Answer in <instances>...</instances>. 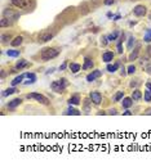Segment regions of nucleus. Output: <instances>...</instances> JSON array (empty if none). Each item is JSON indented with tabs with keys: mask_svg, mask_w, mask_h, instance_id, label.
<instances>
[{
	"mask_svg": "<svg viewBox=\"0 0 151 167\" xmlns=\"http://www.w3.org/2000/svg\"><path fill=\"white\" fill-rule=\"evenodd\" d=\"M60 54V50L58 49H54V48H45L42 50V59L43 61H50V59L56 58V57Z\"/></svg>",
	"mask_w": 151,
	"mask_h": 167,
	"instance_id": "f257e3e1",
	"label": "nucleus"
},
{
	"mask_svg": "<svg viewBox=\"0 0 151 167\" xmlns=\"http://www.w3.org/2000/svg\"><path fill=\"white\" fill-rule=\"evenodd\" d=\"M66 86H67V82H66L65 79L58 80V81H54V82H52V85H50V87L53 89V91H56V92H62L63 90L66 89Z\"/></svg>",
	"mask_w": 151,
	"mask_h": 167,
	"instance_id": "f03ea898",
	"label": "nucleus"
},
{
	"mask_svg": "<svg viewBox=\"0 0 151 167\" xmlns=\"http://www.w3.org/2000/svg\"><path fill=\"white\" fill-rule=\"evenodd\" d=\"M12 4L16 5L17 8H21V9H29L34 5L32 0H12Z\"/></svg>",
	"mask_w": 151,
	"mask_h": 167,
	"instance_id": "7ed1b4c3",
	"label": "nucleus"
},
{
	"mask_svg": "<svg viewBox=\"0 0 151 167\" xmlns=\"http://www.w3.org/2000/svg\"><path fill=\"white\" fill-rule=\"evenodd\" d=\"M27 98H29V99L38 100V102H40L42 104H49V100H48L47 98L44 96V95L38 94V92H32V94H29V95H27Z\"/></svg>",
	"mask_w": 151,
	"mask_h": 167,
	"instance_id": "20e7f679",
	"label": "nucleus"
},
{
	"mask_svg": "<svg viewBox=\"0 0 151 167\" xmlns=\"http://www.w3.org/2000/svg\"><path fill=\"white\" fill-rule=\"evenodd\" d=\"M89 98H91V100L94 103V104H99V103L102 102V95H101V92H98V91L91 92Z\"/></svg>",
	"mask_w": 151,
	"mask_h": 167,
	"instance_id": "39448f33",
	"label": "nucleus"
},
{
	"mask_svg": "<svg viewBox=\"0 0 151 167\" xmlns=\"http://www.w3.org/2000/svg\"><path fill=\"white\" fill-rule=\"evenodd\" d=\"M133 13H134L137 17H142V15L146 14V7H143V5H137V7L133 9Z\"/></svg>",
	"mask_w": 151,
	"mask_h": 167,
	"instance_id": "423d86ee",
	"label": "nucleus"
},
{
	"mask_svg": "<svg viewBox=\"0 0 151 167\" xmlns=\"http://www.w3.org/2000/svg\"><path fill=\"white\" fill-rule=\"evenodd\" d=\"M101 71H98V69H97V71H93L92 72V73H89L88 76H87V81L88 82H92V81H94V80L96 79H98V77H101Z\"/></svg>",
	"mask_w": 151,
	"mask_h": 167,
	"instance_id": "0eeeda50",
	"label": "nucleus"
},
{
	"mask_svg": "<svg viewBox=\"0 0 151 167\" xmlns=\"http://www.w3.org/2000/svg\"><path fill=\"white\" fill-rule=\"evenodd\" d=\"M4 17L8 18V19H17L18 18V13H14L9 9H5L4 10Z\"/></svg>",
	"mask_w": 151,
	"mask_h": 167,
	"instance_id": "6e6552de",
	"label": "nucleus"
},
{
	"mask_svg": "<svg viewBox=\"0 0 151 167\" xmlns=\"http://www.w3.org/2000/svg\"><path fill=\"white\" fill-rule=\"evenodd\" d=\"M52 37H53V33L44 32V33H42V35L39 36V41H40V43H47V41H49Z\"/></svg>",
	"mask_w": 151,
	"mask_h": 167,
	"instance_id": "1a4fd4ad",
	"label": "nucleus"
},
{
	"mask_svg": "<svg viewBox=\"0 0 151 167\" xmlns=\"http://www.w3.org/2000/svg\"><path fill=\"white\" fill-rule=\"evenodd\" d=\"M102 59H103V62L109 63V62H111L112 59H114V53H111V51H106V53H103V55H102Z\"/></svg>",
	"mask_w": 151,
	"mask_h": 167,
	"instance_id": "9d476101",
	"label": "nucleus"
},
{
	"mask_svg": "<svg viewBox=\"0 0 151 167\" xmlns=\"http://www.w3.org/2000/svg\"><path fill=\"white\" fill-rule=\"evenodd\" d=\"M21 102H22V100L19 99V98H17V99H13L12 102L8 103V108H11V109H14L16 107H18V105L21 104Z\"/></svg>",
	"mask_w": 151,
	"mask_h": 167,
	"instance_id": "9b49d317",
	"label": "nucleus"
},
{
	"mask_svg": "<svg viewBox=\"0 0 151 167\" xmlns=\"http://www.w3.org/2000/svg\"><path fill=\"white\" fill-rule=\"evenodd\" d=\"M26 77V75H19V76H17L16 79L12 81V86H16V85H18V84H21L22 81H23V79Z\"/></svg>",
	"mask_w": 151,
	"mask_h": 167,
	"instance_id": "f8f14e48",
	"label": "nucleus"
},
{
	"mask_svg": "<svg viewBox=\"0 0 151 167\" xmlns=\"http://www.w3.org/2000/svg\"><path fill=\"white\" fill-rule=\"evenodd\" d=\"M68 104H70V105H78V104H80V98H79L78 95L70 98V99H68Z\"/></svg>",
	"mask_w": 151,
	"mask_h": 167,
	"instance_id": "ddd939ff",
	"label": "nucleus"
},
{
	"mask_svg": "<svg viewBox=\"0 0 151 167\" xmlns=\"http://www.w3.org/2000/svg\"><path fill=\"white\" fill-rule=\"evenodd\" d=\"M132 98H124V99H123V102H121V104H123V107L124 108H129L130 105L133 104V102H132Z\"/></svg>",
	"mask_w": 151,
	"mask_h": 167,
	"instance_id": "4468645a",
	"label": "nucleus"
},
{
	"mask_svg": "<svg viewBox=\"0 0 151 167\" xmlns=\"http://www.w3.org/2000/svg\"><path fill=\"white\" fill-rule=\"evenodd\" d=\"M80 64H78V63H71L70 64V69H71V72H74V73H76V72H79L80 71Z\"/></svg>",
	"mask_w": 151,
	"mask_h": 167,
	"instance_id": "2eb2a0df",
	"label": "nucleus"
},
{
	"mask_svg": "<svg viewBox=\"0 0 151 167\" xmlns=\"http://www.w3.org/2000/svg\"><path fill=\"white\" fill-rule=\"evenodd\" d=\"M141 98H142V92L140 91V90H134L132 94V99L133 100H140Z\"/></svg>",
	"mask_w": 151,
	"mask_h": 167,
	"instance_id": "dca6fc26",
	"label": "nucleus"
},
{
	"mask_svg": "<svg viewBox=\"0 0 151 167\" xmlns=\"http://www.w3.org/2000/svg\"><path fill=\"white\" fill-rule=\"evenodd\" d=\"M22 41H23V37H22V36H17V37L12 41V45H13V46H18V45H21V44H22Z\"/></svg>",
	"mask_w": 151,
	"mask_h": 167,
	"instance_id": "f3484780",
	"label": "nucleus"
},
{
	"mask_svg": "<svg viewBox=\"0 0 151 167\" xmlns=\"http://www.w3.org/2000/svg\"><path fill=\"white\" fill-rule=\"evenodd\" d=\"M12 25V21H9L8 18H1V19H0V26H1V27H5V26H11Z\"/></svg>",
	"mask_w": 151,
	"mask_h": 167,
	"instance_id": "a211bd4d",
	"label": "nucleus"
},
{
	"mask_svg": "<svg viewBox=\"0 0 151 167\" xmlns=\"http://www.w3.org/2000/svg\"><path fill=\"white\" fill-rule=\"evenodd\" d=\"M66 114H74V116H80V110L75 109V108H68L67 112H66Z\"/></svg>",
	"mask_w": 151,
	"mask_h": 167,
	"instance_id": "6ab92c4d",
	"label": "nucleus"
},
{
	"mask_svg": "<svg viewBox=\"0 0 151 167\" xmlns=\"http://www.w3.org/2000/svg\"><path fill=\"white\" fill-rule=\"evenodd\" d=\"M26 77H29V81H27L26 84H34V82L36 81V76H35L34 73H26Z\"/></svg>",
	"mask_w": 151,
	"mask_h": 167,
	"instance_id": "aec40b11",
	"label": "nucleus"
},
{
	"mask_svg": "<svg viewBox=\"0 0 151 167\" xmlns=\"http://www.w3.org/2000/svg\"><path fill=\"white\" fill-rule=\"evenodd\" d=\"M93 62L91 61V59H88L87 58L85 59V63H84V66H83V69H89V68H92V67H93Z\"/></svg>",
	"mask_w": 151,
	"mask_h": 167,
	"instance_id": "412c9836",
	"label": "nucleus"
},
{
	"mask_svg": "<svg viewBox=\"0 0 151 167\" xmlns=\"http://www.w3.org/2000/svg\"><path fill=\"white\" fill-rule=\"evenodd\" d=\"M117 68H119V63L109 64V66H107V71H109V72H115Z\"/></svg>",
	"mask_w": 151,
	"mask_h": 167,
	"instance_id": "4be33fe9",
	"label": "nucleus"
},
{
	"mask_svg": "<svg viewBox=\"0 0 151 167\" xmlns=\"http://www.w3.org/2000/svg\"><path fill=\"white\" fill-rule=\"evenodd\" d=\"M26 66H27V61L22 59V61H19L18 63L16 64V68H17V69H21V68H23V67H26Z\"/></svg>",
	"mask_w": 151,
	"mask_h": 167,
	"instance_id": "5701e85b",
	"label": "nucleus"
},
{
	"mask_svg": "<svg viewBox=\"0 0 151 167\" xmlns=\"http://www.w3.org/2000/svg\"><path fill=\"white\" fill-rule=\"evenodd\" d=\"M7 55L8 57H18L19 55V50H12V49H9V50L7 51Z\"/></svg>",
	"mask_w": 151,
	"mask_h": 167,
	"instance_id": "b1692460",
	"label": "nucleus"
},
{
	"mask_svg": "<svg viewBox=\"0 0 151 167\" xmlns=\"http://www.w3.org/2000/svg\"><path fill=\"white\" fill-rule=\"evenodd\" d=\"M138 51H140V46H137V49H136V50L133 51V53L129 55V61H134V59L137 58V55H138Z\"/></svg>",
	"mask_w": 151,
	"mask_h": 167,
	"instance_id": "393cba45",
	"label": "nucleus"
},
{
	"mask_svg": "<svg viewBox=\"0 0 151 167\" xmlns=\"http://www.w3.org/2000/svg\"><path fill=\"white\" fill-rule=\"evenodd\" d=\"M143 40L146 41V43H151V28H148L147 31H146V35H145V39Z\"/></svg>",
	"mask_w": 151,
	"mask_h": 167,
	"instance_id": "a878e982",
	"label": "nucleus"
},
{
	"mask_svg": "<svg viewBox=\"0 0 151 167\" xmlns=\"http://www.w3.org/2000/svg\"><path fill=\"white\" fill-rule=\"evenodd\" d=\"M145 100L146 102H151V90L147 89L145 91Z\"/></svg>",
	"mask_w": 151,
	"mask_h": 167,
	"instance_id": "bb28decb",
	"label": "nucleus"
},
{
	"mask_svg": "<svg viewBox=\"0 0 151 167\" xmlns=\"http://www.w3.org/2000/svg\"><path fill=\"white\" fill-rule=\"evenodd\" d=\"M117 35H119V32H112L111 35L107 36V39H109V41H114L117 39Z\"/></svg>",
	"mask_w": 151,
	"mask_h": 167,
	"instance_id": "cd10ccee",
	"label": "nucleus"
},
{
	"mask_svg": "<svg viewBox=\"0 0 151 167\" xmlns=\"http://www.w3.org/2000/svg\"><path fill=\"white\" fill-rule=\"evenodd\" d=\"M134 43H136V39L133 37V36H130V37H129V41H128V48L132 49V46L134 45Z\"/></svg>",
	"mask_w": 151,
	"mask_h": 167,
	"instance_id": "c85d7f7f",
	"label": "nucleus"
},
{
	"mask_svg": "<svg viewBox=\"0 0 151 167\" xmlns=\"http://www.w3.org/2000/svg\"><path fill=\"white\" fill-rule=\"evenodd\" d=\"M123 95H124V92H123V91H119V92H117L116 95H115L114 100H115V102H119V100H120V99H121V98H123Z\"/></svg>",
	"mask_w": 151,
	"mask_h": 167,
	"instance_id": "c756f323",
	"label": "nucleus"
},
{
	"mask_svg": "<svg viewBox=\"0 0 151 167\" xmlns=\"http://www.w3.org/2000/svg\"><path fill=\"white\" fill-rule=\"evenodd\" d=\"M17 90L14 89V87H11V89H7L5 91H4V95H11V94H13V92H16Z\"/></svg>",
	"mask_w": 151,
	"mask_h": 167,
	"instance_id": "7c9ffc66",
	"label": "nucleus"
},
{
	"mask_svg": "<svg viewBox=\"0 0 151 167\" xmlns=\"http://www.w3.org/2000/svg\"><path fill=\"white\" fill-rule=\"evenodd\" d=\"M134 72H136V67H134V66H129V67H128V69H127V73L132 75V73H134Z\"/></svg>",
	"mask_w": 151,
	"mask_h": 167,
	"instance_id": "2f4dec72",
	"label": "nucleus"
},
{
	"mask_svg": "<svg viewBox=\"0 0 151 167\" xmlns=\"http://www.w3.org/2000/svg\"><path fill=\"white\" fill-rule=\"evenodd\" d=\"M115 3V0H103V4L105 5H112Z\"/></svg>",
	"mask_w": 151,
	"mask_h": 167,
	"instance_id": "473e14b6",
	"label": "nucleus"
},
{
	"mask_svg": "<svg viewBox=\"0 0 151 167\" xmlns=\"http://www.w3.org/2000/svg\"><path fill=\"white\" fill-rule=\"evenodd\" d=\"M1 39H3V41L5 43V41L11 40V36H8V35H3V36H1Z\"/></svg>",
	"mask_w": 151,
	"mask_h": 167,
	"instance_id": "72a5a7b5",
	"label": "nucleus"
},
{
	"mask_svg": "<svg viewBox=\"0 0 151 167\" xmlns=\"http://www.w3.org/2000/svg\"><path fill=\"white\" fill-rule=\"evenodd\" d=\"M123 114H125V116H130V114H132V112H130V110H125V112L123 113Z\"/></svg>",
	"mask_w": 151,
	"mask_h": 167,
	"instance_id": "f704fd0d",
	"label": "nucleus"
},
{
	"mask_svg": "<svg viewBox=\"0 0 151 167\" xmlns=\"http://www.w3.org/2000/svg\"><path fill=\"white\" fill-rule=\"evenodd\" d=\"M116 109H111V110H110V114H116Z\"/></svg>",
	"mask_w": 151,
	"mask_h": 167,
	"instance_id": "c9c22d12",
	"label": "nucleus"
},
{
	"mask_svg": "<svg viewBox=\"0 0 151 167\" xmlns=\"http://www.w3.org/2000/svg\"><path fill=\"white\" fill-rule=\"evenodd\" d=\"M65 68H66V63H63V64H62V66H61V67H60V69H61V71H62V69H65Z\"/></svg>",
	"mask_w": 151,
	"mask_h": 167,
	"instance_id": "e433bc0d",
	"label": "nucleus"
},
{
	"mask_svg": "<svg viewBox=\"0 0 151 167\" xmlns=\"http://www.w3.org/2000/svg\"><path fill=\"white\" fill-rule=\"evenodd\" d=\"M146 87H147V89H150V90H151V82H147V84H146Z\"/></svg>",
	"mask_w": 151,
	"mask_h": 167,
	"instance_id": "4c0bfd02",
	"label": "nucleus"
},
{
	"mask_svg": "<svg viewBox=\"0 0 151 167\" xmlns=\"http://www.w3.org/2000/svg\"><path fill=\"white\" fill-rule=\"evenodd\" d=\"M117 19H120V15H119V14L115 15V17H114V21H117Z\"/></svg>",
	"mask_w": 151,
	"mask_h": 167,
	"instance_id": "58836bf2",
	"label": "nucleus"
},
{
	"mask_svg": "<svg viewBox=\"0 0 151 167\" xmlns=\"http://www.w3.org/2000/svg\"><path fill=\"white\" fill-rule=\"evenodd\" d=\"M146 114H151V109H148L147 112H146Z\"/></svg>",
	"mask_w": 151,
	"mask_h": 167,
	"instance_id": "ea45409f",
	"label": "nucleus"
}]
</instances>
